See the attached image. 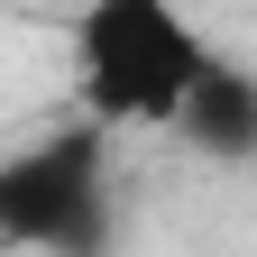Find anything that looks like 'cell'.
I'll return each mask as SVG.
<instances>
[{
  "mask_svg": "<svg viewBox=\"0 0 257 257\" xmlns=\"http://www.w3.org/2000/svg\"><path fill=\"white\" fill-rule=\"evenodd\" d=\"M211 46L175 0H83L74 19V101L110 128H175Z\"/></svg>",
  "mask_w": 257,
  "mask_h": 257,
  "instance_id": "6da1fadb",
  "label": "cell"
},
{
  "mask_svg": "<svg viewBox=\"0 0 257 257\" xmlns=\"http://www.w3.org/2000/svg\"><path fill=\"white\" fill-rule=\"evenodd\" d=\"M175 138L202 156V166H257V74L230 55H211L193 74L184 110H175Z\"/></svg>",
  "mask_w": 257,
  "mask_h": 257,
  "instance_id": "3957f363",
  "label": "cell"
},
{
  "mask_svg": "<svg viewBox=\"0 0 257 257\" xmlns=\"http://www.w3.org/2000/svg\"><path fill=\"white\" fill-rule=\"evenodd\" d=\"M119 239V184H110V119H64L46 138L0 156V248L46 257H101Z\"/></svg>",
  "mask_w": 257,
  "mask_h": 257,
  "instance_id": "7a4b0ae2",
  "label": "cell"
}]
</instances>
